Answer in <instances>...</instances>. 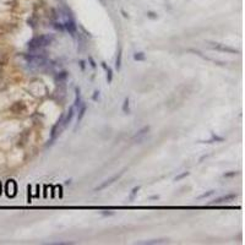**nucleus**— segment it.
<instances>
[{
    "mask_svg": "<svg viewBox=\"0 0 245 245\" xmlns=\"http://www.w3.org/2000/svg\"><path fill=\"white\" fill-rule=\"evenodd\" d=\"M54 40V36L53 35H43V36H38L32 38L28 42V48L30 50H37L43 47H47L49 44H52V42Z\"/></svg>",
    "mask_w": 245,
    "mask_h": 245,
    "instance_id": "f257e3e1",
    "label": "nucleus"
},
{
    "mask_svg": "<svg viewBox=\"0 0 245 245\" xmlns=\"http://www.w3.org/2000/svg\"><path fill=\"white\" fill-rule=\"evenodd\" d=\"M24 58H26L28 64L32 65V66L39 68V66H43V65L47 64V58L42 54H26Z\"/></svg>",
    "mask_w": 245,
    "mask_h": 245,
    "instance_id": "f03ea898",
    "label": "nucleus"
},
{
    "mask_svg": "<svg viewBox=\"0 0 245 245\" xmlns=\"http://www.w3.org/2000/svg\"><path fill=\"white\" fill-rule=\"evenodd\" d=\"M124 172H125V169H124V170H121V172H119V173H117V174L112 175L109 179H107V180H104V182H103V183H102L99 186H97L94 190H96V191H101V190L105 189V187H108L109 185H112V184H113L114 182H115V180H118V179H119V178H120L122 174H124Z\"/></svg>",
    "mask_w": 245,
    "mask_h": 245,
    "instance_id": "7ed1b4c3",
    "label": "nucleus"
},
{
    "mask_svg": "<svg viewBox=\"0 0 245 245\" xmlns=\"http://www.w3.org/2000/svg\"><path fill=\"white\" fill-rule=\"evenodd\" d=\"M210 45L216 49V50H220V52H226V53H231V54H239V50L235 48H232V47H228V45H224V44H220V43H213V42H210Z\"/></svg>",
    "mask_w": 245,
    "mask_h": 245,
    "instance_id": "20e7f679",
    "label": "nucleus"
},
{
    "mask_svg": "<svg viewBox=\"0 0 245 245\" xmlns=\"http://www.w3.org/2000/svg\"><path fill=\"white\" fill-rule=\"evenodd\" d=\"M148 131H150V126L147 125V126H143L142 129H140L133 136V142H140V141H142L143 138H145V136L148 134Z\"/></svg>",
    "mask_w": 245,
    "mask_h": 245,
    "instance_id": "39448f33",
    "label": "nucleus"
},
{
    "mask_svg": "<svg viewBox=\"0 0 245 245\" xmlns=\"http://www.w3.org/2000/svg\"><path fill=\"white\" fill-rule=\"evenodd\" d=\"M234 199H236V194H227V195L222 196V197H218V199L213 200L211 203H212V205H220V203L229 202V201H232Z\"/></svg>",
    "mask_w": 245,
    "mask_h": 245,
    "instance_id": "423d86ee",
    "label": "nucleus"
},
{
    "mask_svg": "<svg viewBox=\"0 0 245 245\" xmlns=\"http://www.w3.org/2000/svg\"><path fill=\"white\" fill-rule=\"evenodd\" d=\"M64 30H66L71 35V36H74L76 33V30H77V26H76V23L74 22V20H68V21H65L64 23Z\"/></svg>",
    "mask_w": 245,
    "mask_h": 245,
    "instance_id": "0eeeda50",
    "label": "nucleus"
},
{
    "mask_svg": "<svg viewBox=\"0 0 245 245\" xmlns=\"http://www.w3.org/2000/svg\"><path fill=\"white\" fill-rule=\"evenodd\" d=\"M74 114H75V108L71 107V108L69 109V112H68L66 115H64V119H63V126H64V128H66V126H68V124L71 121V119H72V117H74Z\"/></svg>",
    "mask_w": 245,
    "mask_h": 245,
    "instance_id": "6e6552de",
    "label": "nucleus"
},
{
    "mask_svg": "<svg viewBox=\"0 0 245 245\" xmlns=\"http://www.w3.org/2000/svg\"><path fill=\"white\" fill-rule=\"evenodd\" d=\"M168 240L166 239H152V240H146V241H138L136 244L138 245H156V244H164Z\"/></svg>",
    "mask_w": 245,
    "mask_h": 245,
    "instance_id": "1a4fd4ad",
    "label": "nucleus"
},
{
    "mask_svg": "<svg viewBox=\"0 0 245 245\" xmlns=\"http://www.w3.org/2000/svg\"><path fill=\"white\" fill-rule=\"evenodd\" d=\"M87 110V104H82L81 103V105L79 107V114H77V124L82 120V118L85 117V113Z\"/></svg>",
    "mask_w": 245,
    "mask_h": 245,
    "instance_id": "9d476101",
    "label": "nucleus"
},
{
    "mask_svg": "<svg viewBox=\"0 0 245 245\" xmlns=\"http://www.w3.org/2000/svg\"><path fill=\"white\" fill-rule=\"evenodd\" d=\"M81 91H80V87H75V94H76V97H75V102H74V108H79L80 105H81V93H80Z\"/></svg>",
    "mask_w": 245,
    "mask_h": 245,
    "instance_id": "9b49d317",
    "label": "nucleus"
},
{
    "mask_svg": "<svg viewBox=\"0 0 245 245\" xmlns=\"http://www.w3.org/2000/svg\"><path fill=\"white\" fill-rule=\"evenodd\" d=\"M223 141H224V137L218 136V135H216L215 133H212V134H211V138H210L208 141H205V142L212 143V142H223Z\"/></svg>",
    "mask_w": 245,
    "mask_h": 245,
    "instance_id": "f8f14e48",
    "label": "nucleus"
},
{
    "mask_svg": "<svg viewBox=\"0 0 245 245\" xmlns=\"http://www.w3.org/2000/svg\"><path fill=\"white\" fill-rule=\"evenodd\" d=\"M121 58H122V49L120 47L118 50V54H117V59H115V69L117 70H120V68H121Z\"/></svg>",
    "mask_w": 245,
    "mask_h": 245,
    "instance_id": "ddd939ff",
    "label": "nucleus"
},
{
    "mask_svg": "<svg viewBox=\"0 0 245 245\" xmlns=\"http://www.w3.org/2000/svg\"><path fill=\"white\" fill-rule=\"evenodd\" d=\"M146 59V55L143 52H136L134 54V60L135 61H143Z\"/></svg>",
    "mask_w": 245,
    "mask_h": 245,
    "instance_id": "4468645a",
    "label": "nucleus"
},
{
    "mask_svg": "<svg viewBox=\"0 0 245 245\" xmlns=\"http://www.w3.org/2000/svg\"><path fill=\"white\" fill-rule=\"evenodd\" d=\"M121 109H122V112H124L125 114H129L130 109H129V98H128V97L124 99V103H122V107H121Z\"/></svg>",
    "mask_w": 245,
    "mask_h": 245,
    "instance_id": "2eb2a0df",
    "label": "nucleus"
},
{
    "mask_svg": "<svg viewBox=\"0 0 245 245\" xmlns=\"http://www.w3.org/2000/svg\"><path fill=\"white\" fill-rule=\"evenodd\" d=\"M105 71H107V82L112 84V81H113V70H112V68L108 66V69Z\"/></svg>",
    "mask_w": 245,
    "mask_h": 245,
    "instance_id": "dca6fc26",
    "label": "nucleus"
},
{
    "mask_svg": "<svg viewBox=\"0 0 245 245\" xmlns=\"http://www.w3.org/2000/svg\"><path fill=\"white\" fill-rule=\"evenodd\" d=\"M138 190H140V186H135L134 189L131 190V194H130V200H131V201L135 200V197H136V195H137Z\"/></svg>",
    "mask_w": 245,
    "mask_h": 245,
    "instance_id": "f3484780",
    "label": "nucleus"
},
{
    "mask_svg": "<svg viewBox=\"0 0 245 245\" xmlns=\"http://www.w3.org/2000/svg\"><path fill=\"white\" fill-rule=\"evenodd\" d=\"M216 191L215 190H210V191H207V192H205V194H202V195H200L199 196V200H202V199H206V197H208V196H211V195H213Z\"/></svg>",
    "mask_w": 245,
    "mask_h": 245,
    "instance_id": "a211bd4d",
    "label": "nucleus"
},
{
    "mask_svg": "<svg viewBox=\"0 0 245 245\" xmlns=\"http://www.w3.org/2000/svg\"><path fill=\"white\" fill-rule=\"evenodd\" d=\"M189 174H190V173H189V172H184V173H182V174H179V175H177V177L174 178V180H175V182H179V180H182V179H184L185 177H187V175H189Z\"/></svg>",
    "mask_w": 245,
    "mask_h": 245,
    "instance_id": "6ab92c4d",
    "label": "nucleus"
},
{
    "mask_svg": "<svg viewBox=\"0 0 245 245\" xmlns=\"http://www.w3.org/2000/svg\"><path fill=\"white\" fill-rule=\"evenodd\" d=\"M147 17L152 19V20H157L158 19V15L156 12H153V11H148V12H147Z\"/></svg>",
    "mask_w": 245,
    "mask_h": 245,
    "instance_id": "aec40b11",
    "label": "nucleus"
},
{
    "mask_svg": "<svg viewBox=\"0 0 245 245\" xmlns=\"http://www.w3.org/2000/svg\"><path fill=\"white\" fill-rule=\"evenodd\" d=\"M239 173L238 172H229V173H224L223 174V178H232V177H235V175H238Z\"/></svg>",
    "mask_w": 245,
    "mask_h": 245,
    "instance_id": "412c9836",
    "label": "nucleus"
},
{
    "mask_svg": "<svg viewBox=\"0 0 245 245\" xmlns=\"http://www.w3.org/2000/svg\"><path fill=\"white\" fill-rule=\"evenodd\" d=\"M54 27H55L56 30L64 31V24H63V23H60V22H55V23H54Z\"/></svg>",
    "mask_w": 245,
    "mask_h": 245,
    "instance_id": "4be33fe9",
    "label": "nucleus"
},
{
    "mask_svg": "<svg viewBox=\"0 0 245 245\" xmlns=\"http://www.w3.org/2000/svg\"><path fill=\"white\" fill-rule=\"evenodd\" d=\"M66 77H68V72H65V71H64V72H61V74H60V75H58V76H56V80L66 79Z\"/></svg>",
    "mask_w": 245,
    "mask_h": 245,
    "instance_id": "5701e85b",
    "label": "nucleus"
},
{
    "mask_svg": "<svg viewBox=\"0 0 245 245\" xmlns=\"http://www.w3.org/2000/svg\"><path fill=\"white\" fill-rule=\"evenodd\" d=\"M88 61H89V64H91V66H92L93 69H94V68L97 66V65H96V63H94V60H93V58H92V56H88Z\"/></svg>",
    "mask_w": 245,
    "mask_h": 245,
    "instance_id": "b1692460",
    "label": "nucleus"
},
{
    "mask_svg": "<svg viewBox=\"0 0 245 245\" xmlns=\"http://www.w3.org/2000/svg\"><path fill=\"white\" fill-rule=\"evenodd\" d=\"M98 98H99V91H94V93H93V96H92V99H93V101H97Z\"/></svg>",
    "mask_w": 245,
    "mask_h": 245,
    "instance_id": "393cba45",
    "label": "nucleus"
},
{
    "mask_svg": "<svg viewBox=\"0 0 245 245\" xmlns=\"http://www.w3.org/2000/svg\"><path fill=\"white\" fill-rule=\"evenodd\" d=\"M52 245H72V243H63V241H59V243H52Z\"/></svg>",
    "mask_w": 245,
    "mask_h": 245,
    "instance_id": "a878e982",
    "label": "nucleus"
},
{
    "mask_svg": "<svg viewBox=\"0 0 245 245\" xmlns=\"http://www.w3.org/2000/svg\"><path fill=\"white\" fill-rule=\"evenodd\" d=\"M80 66H81V69H82V70H85V61L84 60L80 61Z\"/></svg>",
    "mask_w": 245,
    "mask_h": 245,
    "instance_id": "bb28decb",
    "label": "nucleus"
},
{
    "mask_svg": "<svg viewBox=\"0 0 245 245\" xmlns=\"http://www.w3.org/2000/svg\"><path fill=\"white\" fill-rule=\"evenodd\" d=\"M101 65H102V68H103L104 70H107V69H108V66H107V64H105L104 61H102V63H101Z\"/></svg>",
    "mask_w": 245,
    "mask_h": 245,
    "instance_id": "cd10ccee",
    "label": "nucleus"
},
{
    "mask_svg": "<svg viewBox=\"0 0 245 245\" xmlns=\"http://www.w3.org/2000/svg\"><path fill=\"white\" fill-rule=\"evenodd\" d=\"M121 14H122V16H124V17H125V19H128V17H129V15H128V14H126V12H125L124 10H121Z\"/></svg>",
    "mask_w": 245,
    "mask_h": 245,
    "instance_id": "c85d7f7f",
    "label": "nucleus"
},
{
    "mask_svg": "<svg viewBox=\"0 0 245 245\" xmlns=\"http://www.w3.org/2000/svg\"><path fill=\"white\" fill-rule=\"evenodd\" d=\"M104 216H110V215H114V212H103Z\"/></svg>",
    "mask_w": 245,
    "mask_h": 245,
    "instance_id": "c756f323",
    "label": "nucleus"
},
{
    "mask_svg": "<svg viewBox=\"0 0 245 245\" xmlns=\"http://www.w3.org/2000/svg\"><path fill=\"white\" fill-rule=\"evenodd\" d=\"M0 194H1V184H0Z\"/></svg>",
    "mask_w": 245,
    "mask_h": 245,
    "instance_id": "7c9ffc66",
    "label": "nucleus"
}]
</instances>
